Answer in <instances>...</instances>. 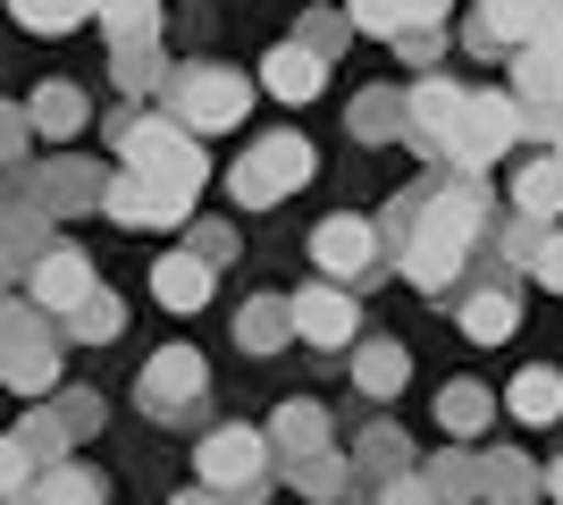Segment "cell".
I'll return each instance as SVG.
<instances>
[{"label":"cell","instance_id":"17","mask_svg":"<svg viewBox=\"0 0 563 505\" xmlns=\"http://www.w3.org/2000/svg\"><path fill=\"white\" fill-rule=\"evenodd\" d=\"M320 76H329V59L303 43H278L269 59H261V94H278V101H311L320 94Z\"/></svg>","mask_w":563,"mask_h":505},{"label":"cell","instance_id":"44","mask_svg":"<svg viewBox=\"0 0 563 505\" xmlns=\"http://www.w3.org/2000/svg\"><path fill=\"white\" fill-rule=\"evenodd\" d=\"M555 152H563V135H555Z\"/></svg>","mask_w":563,"mask_h":505},{"label":"cell","instance_id":"19","mask_svg":"<svg viewBox=\"0 0 563 505\" xmlns=\"http://www.w3.org/2000/svg\"><path fill=\"white\" fill-rule=\"evenodd\" d=\"M514 329H521V295H514V287L463 295V337H471V345H505Z\"/></svg>","mask_w":563,"mask_h":505},{"label":"cell","instance_id":"10","mask_svg":"<svg viewBox=\"0 0 563 505\" xmlns=\"http://www.w3.org/2000/svg\"><path fill=\"white\" fill-rule=\"evenodd\" d=\"M25 287H34V304H43V312H85V304H93V262H85V253H76V244H51L43 262H34V278H25Z\"/></svg>","mask_w":563,"mask_h":505},{"label":"cell","instance_id":"11","mask_svg":"<svg viewBox=\"0 0 563 505\" xmlns=\"http://www.w3.org/2000/svg\"><path fill=\"white\" fill-rule=\"evenodd\" d=\"M286 304H295V337L303 345H353V329H362L345 287H303V295H286Z\"/></svg>","mask_w":563,"mask_h":505},{"label":"cell","instance_id":"23","mask_svg":"<svg viewBox=\"0 0 563 505\" xmlns=\"http://www.w3.org/2000/svg\"><path fill=\"white\" fill-rule=\"evenodd\" d=\"M286 337H295V304H278V295H253V304L235 312V345H244V354H278Z\"/></svg>","mask_w":563,"mask_h":505},{"label":"cell","instance_id":"37","mask_svg":"<svg viewBox=\"0 0 563 505\" xmlns=\"http://www.w3.org/2000/svg\"><path fill=\"white\" fill-rule=\"evenodd\" d=\"M51 413H59V430H68V447H76V438H93V430H101V396H93V387H68V396H59Z\"/></svg>","mask_w":563,"mask_h":505},{"label":"cell","instance_id":"34","mask_svg":"<svg viewBox=\"0 0 563 505\" xmlns=\"http://www.w3.org/2000/svg\"><path fill=\"white\" fill-rule=\"evenodd\" d=\"M85 18H101V9H76V0H25V9H18L25 34H76Z\"/></svg>","mask_w":563,"mask_h":505},{"label":"cell","instance_id":"3","mask_svg":"<svg viewBox=\"0 0 563 505\" xmlns=\"http://www.w3.org/2000/svg\"><path fill=\"white\" fill-rule=\"evenodd\" d=\"M269 463H278L269 430H244V421H228V430H211L194 447V472H202V488L219 505H261L269 497Z\"/></svg>","mask_w":563,"mask_h":505},{"label":"cell","instance_id":"18","mask_svg":"<svg viewBox=\"0 0 563 505\" xmlns=\"http://www.w3.org/2000/svg\"><path fill=\"white\" fill-rule=\"evenodd\" d=\"M244 161L261 168V186H269V194H295V186L311 177V168H320V161H311V144H303V135H261V144L244 152Z\"/></svg>","mask_w":563,"mask_h":505},{"label":"cell","instance_id":"28","mask_svg":"<svg viewBox=\"0 0 563 505\" xmlns=\"http://www.w3.org/2000/svg\"><path fill=\"white\" fill-rule=\"evenodd\" d=\"M101 34H110L118 51H152L161 43V9H152V0H118V9H101Z\"/></svg>","mask_w":563,"mask_h":505},{"label":"cell","instance_id":"24","mask_svg":"<svg viewBox=\"0 0 563 505\" xmlns=\"http://www.w3.org/2000/svg\"><path fill=\"white\" fill-rule=\"evenodd\" d=\"M421 25H438L429 0H362V9H353V34H378V43H404V34H421Z\"/></svg>","mask_w":563,"mask_h":505},{"label":"cell","instance_id":"31","mask_svg":"<svg viewBox=\"0 0 563 505\" xmlns=\"http://www.w3.org/2000/svg\"><path fill=\"white\" fill-rule=\"evenodd\" d=\"M429 488H438V505H471L479 497V455H463V447L429 455Z\"/></svg>","mask_w":563,"mask_h":505},{"label":"cell","instance_id":"39","mask_svg":"<svg viewBox=\"0 0 563 505\" xmlns=\"http://www.w3.org/2000/svg\"><path fill=\"white\" fill-rule=\"evenodd\" d=\"M378 505H438V488H429V472H404V481L378 488Z\"/></svg>","mask_w":563,"mask_h":505},{"label":"cell","instance_id":"21","mask_svg":"<svg viewBox=\"0 0 563 505\" xmlns=\"http://www.w3.org/2000/svg\"><path fill=\"white\" fill-rule=\"evenodd\" d=\"M488 421H496V396H488L479 380H454L446 396H438V430H446L454 447H471V438L488 430Z\"/></svg>","mask_w":563,"mask_h":505},{"label":"cell","instance_id":"32","mask_svg":"<svg viewBox=\"0 0 563 505\" xmlns=\"http://www.w3.org/2000/svg\"><path fill=\"white\" fill-rule=\"evenodd\" d=\"M34 497H43V505H101L110 488H101V472H85V463H59V472L34 481Z\"/></svg>","mask_w":563,"mask_h":505},{"label":"cell","instance_id":"5","mask_svg":"<svg viewBox=\"0 0 563 505\" xmlns=\"http://www.w3.org/2000/svg\"><path fill=\"white\" fill-rule=\"evenodd\" d=\"M202 396H211V371H202L194 345H161V354L143 362V380H135V405L152 413V421H194Z\"/></svg>","mask_w":563,"mask_h":505},{"label":"cell","instance_id":"8","mask_svg":"<svg viewBox=\"0 0 563 505\" xmlns=\"http://www.w3.org/2000/svg\"><path fill=\"white\" fill-rule=\"evenodd\" d=\"M0 371H9L18 396H51V387H59V345H51V329L34 320L25 295H9V362H0Z\"/></svg>","mask_w":563,"mask_h":505},{"label":"cell","instance_id":"30","mask_svg":"<svg viewBox=\"0 0 563 505\" xmlns=\"http://www.w3.org/2000/svg\"><path fill=\"white\" fill-rule=\"evenodd\" d=\"M25 119L43 127V135H76V127H85V94H76V85H34Z\"/></svg>","mask_w":563,"mask_h":505},{"label":"cell","instance_id":"42","mask_svg":"<svg viewBox=\"0 0 563 505\" xmlns=\"http://www.w3.org/2000/svg\"><path fill=\"white\" fill-rule=\"evenodd\" d=\"M547 497H555V505H563V463H547Z\"/></svg>","mask_w":563,"mask_h":505},{"label":"cell","instance_id":"15","mask_svg":"<svg viewBox=\"0 0 563 505\" xmlns=\"http://www.w3.org/2000/svg\"><path fill=\"white\" fill-rule=\"evenodd\" d=\"M211 262H194V253H161L152 262V295H161V312H202L211 304Z\"/></svg>","mask_w":563,"mask_h":505},{"label":"cell","instance_id":"12","mask_svg":"<svg viewBox=\"0 0 563 505\" xmlns=\"http://www.w3.org/2000/svg\"><path fill=\"white\" fill-rule=\"evenodd\" d=\"M269 447H278V463H286V472H303V463H320V455H329V413L311 405V396L278 405V413H269Z\"/></svg>","mask_w":563,"mask_h":505},{"label":"cell","instance_id":"26","mask_svg":"<svg viewBox=\"0 0 563 505\" xmlns=\"http://www.w3.org/2000/svg\"><path fill=\"white\" fill-rule=\"evenodd\" d=\"M505 413H514V421H563V380L555 371H521L514 387H505Z\"/></svg>","mask_w":563,"mask_h":505},{"label":"cell","instance_id":"14","mask_svg":"<svg viewBox=\"0 0 563 505\" xmlns=\"http://www.w3.org/2000/svg\"><path fill=\"white\" fill-rule=\"evenodd\" d=\"M34 202H43V211H93V202H110V186H101L93 161H51L43 177H34Z\"/></svg>","mask_w":563,"mask_h":505},{"label":"cell","instance_id":"38","mask_svg":"<svg viewBox=\"0 0 563 505\" xmlns=\"http://www.w3.org/2000/svg\"><path fill=\"white\" fill-rule=\"evenodd\" d=\"M186 253H194V262H211V270H219V262H235V228H228V219H202Z\"/></svg>","mask_w":563,"mask_h":505},{"label":"cell","instance_id":"20","mask_svg":"<svg viewBox=\"0 0 563 505\" xmlns=\"http://www.w3.org/2000/svg\"><path fill=\"white\" fill-rule=\"evenodd\" d=\"M514 211L521 219H563V152L514 168Z\"/></svg>","mask_w":563,"mask_h":505},{"label":"cell","instance_id":"4","mask_svg":"<svg viewBox=\"0 0 563 505\" xmlns=\"http://www.w3.org/2000/svg\"><path fill=\"white\" fill-rule=\"evenodd\" d=\"M244 110H253V85L219 59H186L168 76V119L194 127V135H228V127H244Z\"/></svg>","mask_w":563,"mask_h":505},{"label":"cell","instance_id":"1","mask_svg":"<svg viewBox=\"0 0 563 505\" xmlns=\"http://www.w3.org/2000/svg\"><path fill=\"white\" fill-rule=\"evenodd\" d=\"M387 253L404 262V278L429 295V304H454L471 295V270H479V244L496 237V202H488V177H421L412 194L387 202Z\"/></svg>","mask_w":563,"mask_h":505},{"label":"cell","instance_id":"9","mask_svg":"<svg viewBox=\"0 0 563 505\" xmlns=\"http://www.w3.org/2000/svg\"><path fill=\"white\" fill-rule=\"evenodd\" d=\"M412 94V152H446L454 161V135H463V119H471V94L463 85H446V76H421V85H404Z\"/></svg>","mask_w":563,"mask_h":505},{"label":"cell","instance_id":"33","mask_svg":"<svg viewBox=\"0 0 563 505\" xmlns=\"http://www.w3.org/2000/svg\"><path fill=\"white\" fill-rule=\"evenodd\" d=\"M118 329H126V304H118V295H110V287H101V295H93V304H85V312H76V320H68V337H76V345H110V337H118Z\"/></svg>","mask_w":563,"mask_h":505},{"label":"cell","instance_id":"16","mask_svg":"<svg viewBox=\"0 0 563 505\" xmlns=\"http://www.w3.org/2000/svg\"><path fill=\"white\" fill-rule=\"evenodd\" d=\"M479 497L488 505H539L547 472H530V455H514V447H496V455H479Z\"/></svg>","mask_w":563,"mask_h":505},{"label":"cell","instance_id":"13","mask_svg":"<svg viewBox=\"0 0 563 505\" xmlns=\"http://www.w3.org/2000/svg\"><path fill=\"white\" fill-rule=\"evenodd\" d=\"M353 135L362 144H412V94L404 85H371L353 101Z\"/></svg>","mask_w":563,"mask_h":505},{"label":"cell","instance_id":"35","mask_svg":"<svg viewBox=\"0 0 563 505\" xmlns=\"http://www.w3.org/2000/svg\"><path fill=\"white\" fill-rule=\"evenodd\" d=\"M168 76L161 68V51H118V94H168Z\"/></svg>","mask_w":563,"mask_h":505},{"label":"cell","instance_id":"7","mask_svg":"<svg viewBox=\"0 0 563 505\" xmlns=\"http://www.w3.org/2000/svg\"><path fill=\"white\" fill-rule=\"evenodd\" d=\"M311 262L329 270V278H371V270L387 262V228L362 219V211H336V219L311 228Z\"/></svg>","mask_w":563,"mask_h":505},{"label":"cell","instance_id":"29","mask_svg":"<svg viewBox=\"0 0 563 505\" xmlns=\"http://www.w3.org/2000/svg\"><path fill=\"white\" fill-rule=\"evenodd\" d=\"M295 481H303V497H311V505H362V472H353V463H336V455L303 463Z\"/></svg>","mask_w":563,"mask_h":505},{"label":"cell","instance_id":"6","mask_svg":"<svg viewBox=\"0 0 563 505\" xmlns=\"http://www.w3.org/2000/svg\"><path fill=\"white\" fill-rule=\"evenodd\" d=\"M521 135H530V110H521L514 94H471V119H463V135H454V168L479 177V168H496Z\"/></svg>","mask_w":563,"mask_h":505},{"label":"cell","instance_id":"25","mask_svg":"<svg viewBox=\"0 0 563 505\" xmlns=\"http://www.w3.org/2000/svg\"><path fill=\"white\" fill-rule=\"evenodd\" d=\"M353 472L371 481V497L387 481H404L412 472V447H404V430H362V447H353Z\"/></svg>","mask_w":563,"mask_h":505},{"label":"cell","instance_id":"2","mask_svg":"<svg viewBox=\"0 0 563 505\" xmlns=\"http://www.w3.org/2000/svg\"><path fill=\"white\" fill-rule=\"evenodd\" d=\"M110 144H118V161H126L135 186H152L177 219H194V194L211 186V161H202L194 127L161 119V110H126V119H110Z\"/></svg>","mask_w":563,"mask_h":505},{"label":"cell","instance_id":"43","mask_svg":"<svg viewBox=\"0 0 563 505\" xmlns=\"http://www.w3.org/2000/svg\"><path fill=\"white\" fill-rule=\"evenodd\" d=\"M168 505H219V497H211V488H194V497H168Z\"/></svg>","mask_w":563,"mask_h":505},{"label":"cell","instance_id":"41","mask_svg":"<svg viewBox=\"0 0 563 505\" xmlns=\"http://www.w3.org/2000/svg\"><path fill=\"white\" fill-rule=\"evenodd\" d=\"M530 278H539V287H555V295H563V228H555V237H547V253H539V270H530Z\"/></svg>","mask_w":563,"mask_h":505},{"label":"cell","instance_id":"40","mask_svg":"<svg viewBox=\"0 0 563 505\" xmlns=\"http://www.w3.org/2000/svg\"><path fill=\"white\" fill-rule=\"evenodd\" d=\"M404 59H412V68H429V59H438V51H446V25H421V34H404Z\"/></svg>","mask_w":563,"mask_h":505},{"label":"cell","instance_id":"36","mask_svg":"<svg viewBox=\"0 0 563 505\" xmlns=\"http://www.w3.org/2000/svg\"><path fill=\"white\" fill-rule=\"evenodd\" d=\"M345 25H353V9H303V34H295V43H303V51H320V59H336Z\"/></svg>","mask_w":563,"mask_h":505},{"label":"cell","instance_id":"22","mask_svg":"<svg viewBox=\"0 0 563 505\" xmlns=\"http://www.w3.org/2000/svg\"><path fill=\"white\" fill-rule=\"evenodd\" d=\"M404 380H412V362H404V345H396V337H371V345L353 354V387H362L371 405H387V396H396Z\"/></svg>","mask_w":563,"mask_h":505},{"label":"cell","instance_id":"27","mask_svg":"<svg viewBox=\"0 0 563 505\" xmlns=\"http://www.w3.org/2000/svg\"><path fill=\"white\" fill-rule=\"evenodd\" d=\"M101 211H110L118 228H177V211H168V202H161V194H152V186H135V177H118Z\"/></svg>","mask_w":563,"mask_h":505}]
</instances>
